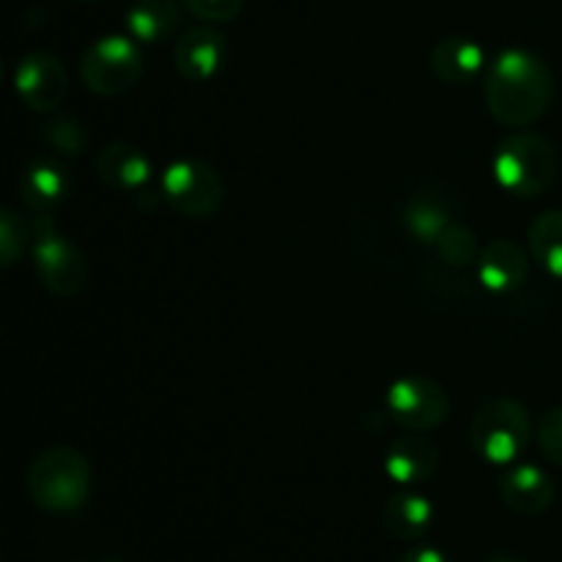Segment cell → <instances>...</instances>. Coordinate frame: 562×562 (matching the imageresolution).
<instances>
[{"instance_id": "6da1fadb", "label": "cell", "mask_w": 562, "mask_h": 562, "mask_svg": "<svg viewBox=\"0 0 562 562\" xmlns=\"http://www.w3.org/2000/svg\"><path fill=\"white\" fill-rule=\"evenodd\" d=\"M554 80L530 49H505L486 69V104L505 126L536 124L552 102Z\"/></svg>"}, {"instance_id": "7a4b0ae2", "label": "cell", "mask_w": 562, "mask_h": 562, "mask_svg": "<svg viewBox=\"0 0 562 562\" xmlns=\"http://www.w3.org/2000/svg\"><path fill=\"white\" fill-rule=\"evenodd\" d=\"M91 464L75 448H47L27 467L25 486L33 505L47 514H75L91 497Z\"/></svg>"}, {"instance_id": "3957f363", "label": "cell", "mask_w": 562, "mask_h": 562, "mask_svg": "<svg viewBox=\"0 0 562 562\" xmlns=\"http://www.w3.org/2000/svg\"><path fill=\"white\" fill-rule=\"evenodd\" d=\"M560 170L558 151L536 132H516L505 137L494 157V176L519 198H538L554 184Z\"/></svg>"}, {"instance_id": "277c9868", "label": "cell", "mask_w": 562, "mask_h": 562, "mask_svg": "<svg viewBox=\"0 0 562 562\" xmlns=\"http://www.w3.org/2000/svg\"><path fill=\"white\" fill-rule=\"evenodd\" d=\"M532 420L525 404L514 398H492L475 412L470 426V445L488 464H510L527 450Z\"/></svg>"}, {"instance_id": "5b68a950", "label": "cell", "mask_w": 562, "mask_h": 562, "mask_svg": "<svg viewBox=\"0 0 562 562\" xmlns=\"http://www.w3.org/2000/svg\"><path fill=\"white\" fill-rule=\"evenodd\" d=\"M143 77V55L135 38L102 36L82 53L80 80L97 97H121Z\"/></svg>"}, {"instance_id": "8992f818", "label": "cell", "mask_w": 562, "mask_h": 562, "mask_svg": "<svg viewBox=\"0 0 562 562\" xmlns=\"http://www.w3.org/2000/svg\"><path fill=\"white\" fill-rule=\"evenodd\" d=\"M159 192L184 217H212L223 203V179L203 159H179L162 173Z\"/></svg>"}, {"instance_id": "52a82bcc", "label": "cell", "mask_w": 562, "mask_h": 562, "mask_svg": "<svg viewBox=\"0 0 562 562\" xmlns=\"http://www.w3.org/2000/svg\"><path fill=\"white\" fill-rule=\"evenodd\" d=\"M33 263L44 289L55 296H77L88 285V261L47 220L44 231L33 228Z\"/></svg>"}, {"instance_id": "ba28073f", "label": "cell", "mask_w": 562, "mask_h": 562, "mask_svg": "<svg viewBox=\"0 0 562 562\" xmlns=\"http://www.w3.org/2000/svg\"><path fill=\"white\" fill-rule=\"evenodd\" d=\"M387 412L406 431H431L450 412L445 387L426 376H404L387 390Z\"/></svg>"}, {"instance_id": "9c48e42d", "label": "cell", "mask_w": 562, "mask_h": 562, "mask_svg": "<svg viewBox=\"0 0 562 562\" xmlns=\"http://www.w3.org/2000/svg\"><path fill=\"white\" fill-rule=\"evenodd\" d=\"M14 88L33 113H53L69 93V75L53 53L38 49V53H27L16 64Z\"/></svg>"}, {"instance_id": "30bf717a", "label": "cell", "mask_w": 562, "mask_h": 562, "mask_svg": "<svg viewBox=\"0 0 562 562\" xmlns=\"http://www.w3.org/2000/svg\"><path fill=\"white\" fill-rule=\"evenodd\" d=\"M225 53H228V47H225L223 33L209 25L190 27L176 38V71L190 82H206L223 69Z\"/></svg>"}, {"instance_id": "8fae6325", "label": "cell", "mask_w": 562, "mask_h": 562, "mask_svg": "<svg viewBox=\"0 0 562 562\" xmlns=\"http://www.w3.org/2000/svg\"><path fill=\"white\" fill-rule=\"evenodd\" d=\"M384 470L401 486H417L428 483L439 470L437 445L428 442L420 434H404L395 439L384 456Z\"/></svg>"}, {"instance_id": "7c38bea8", "label": "cell", "mask_w": 562, "mask_h": 562, "mask_svg": "<svg viewBox=\"0 0 562 562\" xmlns=\"http://www.w3.org/2000/svg\"><path fill=\"white\" fill-rule=\"evenodd\" d=\"M477 274L488 291L505 294V291L525 285L527 274H530V258L516 241L494 239L483 247L481 258H477Z\"/></svg>"}, {"instance_id": "4fadbf2b", "label": "cell", "mask_w": 562, "mask_h": 562, "mask_svg": "<svg viewBox=\"0 0 562 562\" xmlns=\"http://www.w3.org/2000/svg\"><path fill=\"white\" fill-rule=\"evenodd\" d=\"M505 505L519 516H541L554 503V481L541 467H516L499 483Z\"/></svg>"}, {"instance_id": "5bb4252c", "label": "cell", "mask_w": 562, "mask_h": 562, "mask_svg": "<svg viewBox=\"0 0 562 562\" xmlns=\"http://www.w3.org/2000/svg\"><path fill=\"white\" fill-rule=\"evenodd\" d=\"M97 173L110 190L135 192L143 190L146 181L151 179V159L132 143H110L99 151Z\"/></svg>"}, {"instance_id": "9a60e30c", "label": "cell", "mask_w": 562, "mask_h": 562, "mask_svg": "<svg viewBox=\"0 0 562 562\" xmlns=\"http://www.w3.org/2000/svg\"><path fill=\"white\" fill-rule=\"evenodd\" d=\"M431 66L439 80L464 86L486 69V49L470 36H448L431 49Z\"/></svg>"}, {"instance_id": "2e32d148", "label": "cell", "mask_w": 562, "mask_h": 562, "mask_svg": "<svg viewBox=\"0 0 562 562\" xmlns=\"http://www.w3.org/2000/svg\"><path fill=\"white\" fill-rule=\"evenodd\" d=\"M69 192V179L60 165L36 159L20 176V198L33 214H49Z\"/></svg>"}, {"instance_id": "e0dca14e", "label": "cell", "mask_w": 562, "mask_h": 562, "mask_svg": "<svg viewBox=\"0 0 562 562\" xmlns=\"http://www.w3.org/2000/svg\"><path fill=\"white\" fill-rule=\"evenodd\" d=\"M434 525V505L423 494L401 492L384 503V527L398 541H420Z\"/></svg>"}, {"instance_id": "ac0fdd59", "label": "cell", "mask_w": 562, "mask_h": 562, "mask_svg": "<svg viewBox=\"0 0 562 562\" xmlns=\"http://www.w3.org/2000/svg\"><path fill=\"white\" fill-rule=\"evenodd\" d=\"M181 25V3L179 0H135L126 11V27L132 38L143 44L162 42L173 36Z\"/></svg>"}, {"instance_id": "d6986e66", "label": "cell", "mask_w": 562, "mask_h": 562, "mask_svg": "<svg viewBox=\"0 0 562 562\" xmlns=\"http://www.w3.org/2000/svg\"><path fill=\"white\" fill-rule=\"evenodd\" d=\"M404 228L409 231V236H415L423 245H437L439 236L450 228V212L445 206L442 198L437 195H415L406 203L404 214Z\"/></svg>"}, {"instance_id": "ffe728a7", "label": "cell", "mask_w": 562, "mask_h": 562, "mask_svg": "<svg viewBox=\"0 0 562 562\" xmlns=\"http://www.w3.org/2000/svg\"><path fill=\"white\" fill-rule=\"evenodd\" d=\"M530 256L547 269L552 278L562 280V212L552 209L532 220L530 225Z\"/></svg>"}, {"instance_id": "44dd1931", "label": "cell", "mask_w": 562, "mask_h": 562, "mask_svg": "<svg viewBox=\"0 0 562 562\" xmlns=\"http://www.w3.org/2000/svg\"><path fill=\"white\" fill-rule=\"evenodd\" d=\"M439 258H442L448 267L453 269H467L470 263H475L481 258V245H477V236L472 234L464 225H450L442 236H439L437 245Z\"/></svg>"}, {"instance_id": "7402d4cb", "label": "cell", "mask_w": 562, "mask_h": 562, "mask_svg": "<svg viewBox=\"0 0 562 562\" xmlns=\"http://www.w3.org/2000/svg\"><path fill=\"white\" fill-rule=\"evenodd\" d=\"M44 140L66 157H80L88 148V132L75 115H55L44 124Z\"/></svg>"}, {"instance_id": "603a6c76", "label": "cell", "mask_w": 562, "mask_h": 562, "mask_svg": "<svg viewBox=\"0 0 562 562\" xmlns=\"http://www.w3.org/2000/svg\"><path fill=\"white\" fill-rule=\"evenodd\" d=\"M25 239L27 228L20 214L14 209H3V214H0V263L5 269L20 261V256L25 252Z\"/></svg>"}, {"instance_id": "cb8c5ba5", "label": "cell", "mask_w": 562, "mask_h": 562, "mask_svg": "<svg viewBox=\"0 0 562 562\" xmlns=\"http://www.w3.org/2000/svg\"><path fill=\"white\" fill-rule=\"evenodd\" d=\"M538 448L552 464L562 467V406L547 412L538 423Z\"/></svg>"}, {"instance_id": "d4e9b609", "label": "cell", "mask_w": 562, "mask_h": 562, "mask_svg": "<svg viewBox=\"0 0 562 562\" xmlns=\"http://www.w3.org/2000/svg\"><path fill=\"white\" fill-rule=\"evenodd\" d=\"M187 11L206 22H228L241 11L245 0H181Z\"/></svg>"}, {"instance_id": "484cf974", "label": "cell", "mask_w": 562, "mask_h": 562, "mask_svg": "<svg viewBox=\"0 0 562 562\" xmlns=\"http://www.w3.org/2000/svg\"><path fill=\"white\" fill-rule=\"evenodd\" d=\"M398 562H450L448 554H442L439 549H428V547H417L409 549L398 558Z\"/></svg>"}, {"instance_id": "4316f807", "label": "cell", "mask_w": 562, "mask_h": 562, "mask_svg": "<svg viewBox=\"0 0 562 562\" xmlns=\"http://www.w3.org/2000/svg\"><path fill=\"white\" fill-rule=\"evenodd\" d=\"M486 562H519V560L508 558V554H494V558H488Z\"/></svg>"}, {"instance_id": "83f0119b", "label": "cell", "mask_w": 562, "mask_h": 562, "mask_svg": "<svg viewBox=\"0 0 562 562\" xmlns=\"http://www.w3.org/2000/svg\"><path fill=\"white\" fill-rule=\"evenodd\" d=\"M104 562H124V560H119V558H110V560H104Z\"/></svg>"}, {"instance_id": "f1b7e54d", "label": "cell", "mask_w": 562, "mask_h": 562, "mask_svg": "<svg viewBox=\"0 0 562 562\" xmlns=\"http://www.w3.org/2000/svg\"><path fill=\"white\" fill-rule=\"evenodd\" d=\"M77 3H93V0H77Z\"/></svg>"}]
</instances>
